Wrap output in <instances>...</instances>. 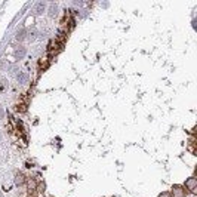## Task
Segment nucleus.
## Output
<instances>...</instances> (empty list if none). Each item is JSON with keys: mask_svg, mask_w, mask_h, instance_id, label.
<instances>
[{"mask_svg": "<svg viewBox=\"0 0 197 197\" xmlns=\"http://www.w3.org/2000/svg\"><path fill=\"white\" fill-rule=\"evenodd\" d=\"M17 58H19V59H21V58H22V56H24V55H25V49H24V48H21V49H18V51H17Z\"/></svg>", "mask_w": 197, "mask_h": 197, "instance_id": "obj_9", "label": "nucleus"}, {"mask_svg": "<svg viewBox=\"0 0 197 197\" xmlns=\"http://www.w3.org/2000/svg\"><path fill=\"white\" fill-rule=\"evenodd\" d=\"M36 30H33V31H31V33H30V34H28V36H30V40H34V39H36Z\"/></svg>", "mask_w": 197, "mask_h": 197, "instance_id": "obj_12", "label": "nucleus"}, {"mask_svg": "<svg viewBox=\"0 0 197 197\" xmlns=\"http://www.w3.org/2000/svg\"><path fill=\"white\" fill-rule=\"evenodd\" d=\"M27 185H28V190H30V191H33V190H36L37 182H36V181H34L33 178H30L28 181H27Z\"/></svg>", "mask_w": 197, "mask_h": 197, "instance_id": "obj_4", "label": "nucleus"}, {"mask_svg": "<svg viewBox=\"0 0 197 197\" xmlns=\"http://www.w3.org/2000/svg\"><path fill=\"white\" fill-rule=\"evenodd\" d=\"M49 15H51V17L56 15V6H54V5L51 6V12H49Z\"/></svg>", "mask_w": 197, "mask_h": 197, "instance_id": "obj_10", "label": "nucleus"}, {"mask_svg": "<svg viewBox=\"0 0 197 197\" xmlns=\"http://www.w3.org/2000/svg\"><path fill=\"white\" fill-rule=\"evenodd\" d=\"M36 190L37 191H40V193H43V191H45V184H39L36 187Z\"/></svg>", "mask_w": 197, "mask_h": 197, "instance_id": "obj_11", "label": "nucleus"}, {"mask_svg": "<svg viewBox=\"0 0 197 197\" xmlns=\"http://www.w3.org/2000/svg\"><path fill=\"white\" fill-rule=\"evenodd\" d=\"M185 187L188 190H191L193 193H196V187H197V179L196 178H188L185 181Z\"/></svg>", "mask_w": 197, "mask_h": 197, "instance_id": "obj_1", "label": "nucleus"}, {"mask_svg": "<svg viewBox=\"0 0 197 197\" xmlns=\"http://www.w3.org/2000/svg\"><path fill=\"white\" fill-rule=\"evenodd\" d=\"M17 39H18V40L25 39V30H24V28H22V30H19L18 33H17Z\"/></svg>", "mask_w": 197, "mask_h": 197, "instance_id": "obj_8", "label": "nucleus"}, {"mask_svg": "<svg viewBox=\"0 0 197 197\" xmlns=\"http://www.w3.org/2000/svg\"><path fill=\"white\" fill-rule=\"evenodd\" d=\"M24 182H25V177H24V175H22L21 172L15 174V184H17V185L19 187V185H22Z\"/></svg>", "mask_w": 197, "mask_h": 197, "instance_id": "obj_3", "label": "nucleus"}, {"mask_svg": "<svg viewBox=\"0 0 197 197\" xmlns=\"http://www.w3.org/2000/svg\"><path fill=\"white\" fill-rule=\"evenodd\" d=\"M18 111L24 113V111H27V108H25V105H19V107H18Z\"/></svg>", "mask_w": 197, "mask_h": 197, "instance_id": "obj_13", "label": "nucleus"}, {"mask_svg": "<svg viewBox=\"0 0 197 197\" xmlns=\"http://www.w3.org/2000/svg\"><path fill=\"white\" fill-rule=\"evenodd\" d=\"M172 193H174V196L175 197H182L184 194H185V191H184V188H182L181 185H174Z\"/></svg>", "mask_w": 197, "mask_h": 197, "instance_id": "obj_2", "label": "nucleus"}, {"mask_svg": "<svg viewBox=\"0 0 197 197\" xmlns=\"http://www.w3.org/2000/svg\"><path fill=\"white\" fill-rule=\"evenodd\" d=\"M0 117H3V111H2V108H0Z\"/></svg>", "mask_w": 197, "mask_h": 197, "instance_id": "obj_15", "label": "nucleus"}, {"mask_svg": "<svg viewBox=\"0 0 197 197\" xmlns=\"http://www.w3.org/2000/svg\"><path fill=\"white\" fill-rule=\"evenodd\" d=\"M49 65V61L48 59H40V62H39V67L40 68H46Z\"/></svg>", "mask_w": 197, "mask_h": 197, "instance_id": "obj_7", "label": "nucleus"}, {"mask_svg": "<svg viewBox=\"0 0 197 197\" xmlns=\"http://www.w3.org/2000/svg\"><path fill=\"white\" fill-rule=\"evenodd\" d=\"M159 197H172V196H170V193H161Z\"/></svg>", "mask_w": 197, "mask_h": 197, "instance_id": "obj_14", "label": "nucleus"}, {"mask_svg": "<svg viewBox=\"0 0 197 197\" xmlns=\"http://www.w3.org/2000/svg\"><path fill=\"white\" fill-rule=\"evenodd\" d=\"M28 197H33V196H28Z\"/></svg>", "mask_w": 197, "mask_h": 197, "instance_id": "obj_16", "label": "nucleus"}, {"mask_svg": "<svg viewBox=\"0 0 197 197\" xmlns=\"http://www.w3.org/2000/svg\"><path fill=\"white\" fill-rule=\"evenodd\" d=\"M17 79H18L19 83H25V80H27V76H25V73L19 71L18 74H17Z\"/></svg>", "mask_w": 197, "mask_h": 197, "instance_id": "obj_5", "label": "nucleus"}, {"mask_svg": "<svg viewBox=\"0 0 197 197\" xmlns=\"http://www.w3.org/2000/svg\"><path fill=\"white\" fill-rule=\"evenodd\" d=\"M43 11H45V3H37L36 14H37V15H40V14H43Z\"/></svg>", "mask_w": 197, "mask_h": 197, "instance_id": "obj_6", "label": "nucleus"}]
</instances>
